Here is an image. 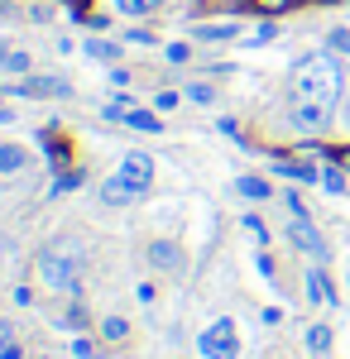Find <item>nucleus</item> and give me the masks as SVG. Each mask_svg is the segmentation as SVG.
Returning <instances> with one entry per match:
<instances>
[{
	"instance_id": "nucleus-19",
	"label": "nucleus",
	"mask_w": 350,
	"mask_h": 359,
	"mask_svg": "<svg viewBox=\"0 0 350 359\" xmlns=\"http://www.w3.org/2000/svg\"><path fill=\"white\" fill-rule=\"evenodd\" d=\"M326 48L331 53H350V29H331L326 34Z\"/></svg>"
},
{
	"instance_id": "nucleus-17",
	"label": "nucleus",
	"mask_w": 350,
	"mask_h": 359,
	"mask_svg": "<svg viewBox=\"0 0 350 359\" xmlns=\"http://www.w3.org/2000/svg\"><path fill=\"white\" fill-rule=\"evenodd\" d=\"M101 335H106V340H125V335H130V321H125V316H106V321H101Z\"/></svg>"
},
{
	"instance_id": "nucleus-27",
	"label": "nucleus",
	"mask_w": 350,
	"mask_h": 359,
	"mask_svg": "<svg viewBox=\"0 0 350 359\" xmlns=\"http://www.w3.org/2000/svg\"><path fill=\"white\" fill-rule=\"evenodd\" d=\"M168 62H188V43H168Z\"/></svg>"
},
{
	"instance_id": "nucleus-9",
	"label": "nucleus",
	"mask_w": 350,
	"mask_h": 359,
	"mask_svg": "<svg viewBox=\"0 0 350 359\" xmlns=\"http://www.w3.org/2000/svg\"><path fill=\"white\" fill-rule=\"evenodd\" d=\"M15 91H20V96H67L72 86L58 82V77H34V82H20Z\"/></svg>"
},
{
	"instance_id": "nucleus-5",
	"label": "nucleus",
	"mask_w": 350,
	"mask_h": 359,
	"mask_svg": "<svg viewBox=\"0 0 350 359\" xmlns=\"http://www.w3.org/2000/svg\"><path fill=\"white\" fill-rule=\"evenodd\" d=\"M144 259H149V269H159V273H183V269H188V254L173 245V240H149Z\"/></svg>"
},
{
	"instance_id": "nucleus-29",
	"label": "nucleus",
	"mask_w": 350,
	"mask_h": 359,
	"mask_svg": "<svg viewBox=\"0 0 350 359\" xmlns=\"http://www.w3.org/2000/svg\"><path fill=\"white\" fill-rule=\"evenodd\" d=\"M10 120H15V111H10V106L0 101V125H10Z\"/></svg>"
},
{
	"instance_id": "nucleus-13",
	"label": "nucleus",
	"mask_w": 350,
	"mask_h": 359,
	"mask_svg": "<svg viewBox=\"0 0 350 359\" xmlns=\"http://www.w3.org/2000/svg\"><path fill=\"white\" fill-rule=\"evenodd\" d=\"M322 187H326V192H346V168L336 163V158L322 168Z\"/></svg>"
},
{
	"instance_id": "nucleus-28",
	"label": "nucleus",
	"mask_w": 350,
	"mask_h": 359,
	"mask_svg": "<svg viewBox=\"0 0 350 359\" xmlns=\"http://www.w3.org/2000/svg\"><path fill=\"white\" fill-rule=\"evenodd\" d=\"M331 158H336V163H341V168L350 172V149H341V154H331Z\"/></svg>"
},
{
	"instance_id": "nucleus-3",
	"label": "nucleus",
	"mask_w": 350,
	"mask_h": 359,
	"mask_svg": "<svg viewBox=\"0 0 350 359\" xmlns=\"http://www.w3.org/2000/svg\"><path fill=\"white\" fill-rule=\"evenodd\" d=\"M197 350H202L207 359H240V335H235V321H231V316L212 321V326L202 331V340H197Z\"/></svg>"
},
{
	"instance_id": "nucleus-21",
	"label": "nucleus",
	"mask_w": 350,
	"mask_h": 359,
	"mask_svg": "<svg viewBox=\"0 0 350 359\" xmlns=\"http://www.w3.org/2000/svg\"><path fill=\"white\" fill-rule=\"evenodd\" d=\"M254 10H264V15H283V10H293L297 0H249Z\"/></svg>"
},
{
	"instance_id": "nucleus-30",
	"label": "nucleus",
	"mask_w": 350,
	"mask_h": 359,
	"mask_svg": "<svg viewBox=\"0 0 350 359\" xmlns=\"http://www.w3.org/2000/svg\"><path fill=\"white\" fill-rule=\"evenodd\" d=\"M5 53H10V48H5V39H0V62H5Z\"/></svg>"
},
{
	"instance_id": "nucleus-26",
	"label": "nucleus",
	"mask_w": 350,
	"mask_h": 359,
	"mask_svg": "<svg viewBox=\"0 0 350 359\" xmlns=\"http://www.w3.org/2000/svg\"><path fill=\"white\" fill-rule=\"evenodd\" d=\"M154 106H159V111H173V106H178V91H159Z\"/></svg>"
},
{
	"instance_id": "nucleus-8",
	"label": "nucleus",
	"mask_w": 350,
	"mask_h": 359,
	"mask_svg": "<svg viewBox=\"0 0 350 359\" xmlns=\"http://www.w3.org/2000/svg\"><path fill=\"white\" fill-rule=\"evenodd\" d=\"M307 292H312V302H317V306H336V302H341V297H336V287L326 283L322 269H307Z\"/></svg>"
},
{
	"instance_id": "nucleus-4",
	"label": "nucleus",
	"mask_w": 350,
	"mask_h": 359,
	"mask_svg": "<svg viewBox=\"0 0 350 359\" xmlns=\"http://www.w3.org/2000/svg\"><path fill=\"white\" fill-rule=\"evenodd\" d=\"M115 177H120L135 196H144V192H149V182H154V163H149V154H125L120 168H115Z\"/></svg>"
},
{
	"instance_id": "nucleus-16",
	"label": "nucleus",
	"mask_w": 350,
	"mask_h": 359,
	"mask_svg": "<svg viewBox=\"0 0 350 359\" xmlns=\"http://www.w3.org/2000/svg\"><path fill=\"white\" fill-rule=\"evenodd\" d=\"M192 34H197V39H235V25H231V20H226V25H197Z\"/></svg>"
},
{
	"instance_id": "nucleus-14",
	"label": "nucleus",
	"mask_w": 350,
	"mask_h": 359,
	"mask_svg": "<svg viewBox=\"0 0 350 359\" xmlns=\"http://www.w3.org/2000/svg\"><path fill=\"white\" fill-rule=\"evenodd\" d=\"M130 130H149V135H159V115H149V111H125L120 115Z\"/></svg>"
},
{
	"instance_id": "nucleus-20",
	"label": "nucleus",
	"mask_w": 350,
	"mask_h": 359,
	"mask_svg": "<svg viewBox=\"0 0 350 359\" xmlns=\"http://www.w3.org/2000/svg\"><path fill=\"white\" fill-rule=\"evenodd\" d=\"M188 101H197V106H212V101H216V91H212L207 82H192V86H188Z\"/></svg>"
},
{
	"instance_id": "nucleus-10",
	"label": "nucleus",
	"mask_w": 350,
	"mask_h": 359,
	"mask_svg": "<svg viewBox=\"0 0 350 359\" xmlns=\"http://www.w3.org/2000/svg\"><path fill=\"white\" fill-rule=\"evenodd\" d=\"M29 163V154L20 144H0V177H10V172H20Z\"/></svg>"
},
{
	"instance_id": "nucleus-12",
	"label": "nucleus",
	"mask_w": 350,
	"mask_h": 359,
	"mask_svg": "<svg viewBox=\"0 0 350 359\" xmlns=\"http://www.w3.org/2000/svg\"><path fill=\"white\" fill-rule=\"evenodd\" d=\"M235 192H240V196H249V201H269V196H273V187L264 182V177H240V182H235Z\"/></svg>"
},
{
	"instance_id": "nucleus-24",
	"label": "nucleus",
	"mask_w": 350,
	"mask_h": 359,
	"mask_svg": "<svg viewBox=\"0 0 350 359\" xmlns=\"http://www.w3.org/2000/svg\"><path fill=\"white\" fill-rule=\"evenodd\" d=\"M245 230H249L254 240H264V245H269V230H264V221H259V216H245Z\"/></svg>"
},
{
	"instance_id": "nucleus-11",
	"label": "nucleus",
	"mask_w": 350,
	"mask_h": 359,
	"mask_svg": "<svg viewBox=\"0 0 350 359\" xmlns=\"http://www.w3.org/2000/svg\"><path fill=\"white\" fill-rule=\"evenodd\" d=\"M101 201H106V206H125V201H135V192H130L120 177H106V182H101Z\"/></svg>"
},
{
	"instance_id": "nucleus-22",
	"label": "nucleus",
	"mask_w": 350,
	"mask_h": 359,
	"mask_svg": "<svg viewBox=\"0 0 350 359\" xmlns=\"http://www.w3.org/2000/svg\"><path fill=\"white\" fill-rule=\"evenodd\" d=\"M86 53L101 57V62H110V57H115V43H106V39H91V43H86Z\"/></svg>"
},
{
	"instance_id": "nucleus-23",
	"label": "nucleus",
	"mask_w": 350,
	"mask_h": 359,
	"mask_svg": "<svg viewBox=\"0 0 350 359\" xmlns=\"http://www.w3.org/2000/svg\"><path fill=\"white\" fill-rule=\"evenodd\" d=\"M5 72H29L34 62H29V53H5V62H0Z\"/></svg>"
},
{
	"instance_id": "nucleus-15",
	"label": "nucleus",
	"mask_w": 350,
	"mask_h": 359,
	"mask_svg": "<svg viewBox=\"0 0 350 359\" xmlns=\"http://www.w3.org/2000/svg\"><path fill=\"white\" fill-rule=\"evenodd\" d=\"M307 350H312V355H326V350H331V326H312V331H307Z\"/></svg>"
},
{
	"instance_id": "nucleus-31",
	"label": "nucleus",
	"mask_w": 350,
	"mask_h": 359,
	"mask_svg": "<svg viewBox=\"0 0 350 359\" xmlns=\"http://www.w3.org/2000/svg\"><path fill=\"white\" fill-rule=\"evenodd\" d=\"M0 269H5V245H0Z\"/></svg>"
},
{
	"instance_id": "nucleus-1",
	"label": "nucleus",
	"mask_w": 350,
	"mask_h": 359,
	"mask_svg": "<svg viewBox=\"0 0 350 359\" xmlns=\"http://www.w3.org/2000/svg\"><path fill=\"white\" fill-rule=\"evenodd\" d=\"M297 101H322V106H336L341 101V91H346V72H341V62L331 53H312L297 62Z\"/></svg>"
},
{
	"instance_id": "nucleus-7",
	"label": "nucleus",
	"mask_w": 350,
	"mask_h": 359,
	"mask_svg": "<svg viewBox=\"0 0 350 359\" xmlns=\"http://www.w3.org/2000/svg\"><path fill=\"white\" fill-rule=\"evenodd\" d=\"M288 235H293V245L302 249V254H312V259H326V245H322V235H317V225H312V216H307V211H302V216H293Z\"/></svg>"
},
{
	"instance_id": "nucleus-25",
	"label": "nucleus",
	"mask_w": 350,
	"mask_h": 359,
	"mask_svg": "<svg viewBox=\"0 0 350 359\" xmlns=\"http://www.w3.org/2000/svg\"><path fill=\"white\" fill-rule=\"evenodd\" d=\"M10 345H15V326H10V321H5V316H0V355H5V350H10Z\"/></svg>"
},
{
	"instance_id": "nucleus-2",
	"label": "nucleus",
	"mask_w": 350,
	"mask_h": 359,
	"mask_svg": "<svg viewBox=\"0 0 350 359\" xmlns=\"http://www.w3.org/2000/svg\"><path fill=\"white\" fill-rule=\"evenodd\" d=\"M39 278L48 283V287H58V292H77L82 287V249L77 245H48L44 254H39Z\"/></svg>"
},
{
	"instance_id": "nucleus-18",
	"label": "nucleus",
	"mask_w": 350,
	"mask_h": 359,
	"mask_svg": "<svg viewBox=\"0 0 350 359\" xmlns=\"http://www.w3.org/2000/svg\"><path fill=\"white\" fill-rule=\"evenodd\" d=\"M154 5H163V0H115V10H120V15H149Z\"/></svg>"
},
{
	"instance_id": "nucleus-6",
	"label": "nucleus",
	"mask_w": 350,
	"mask_h": 359,
	"mask_svg": "<svg viewBox=\"0 0 350 359\" xmlns=\"http://www.w3.org/2000/svg\"><path fill=\"white\" fill-rule=\"evenodd\" d=\"M326 120H331V106H322V101H293V115H288V125L307 130V135L326 130Z\"/></svg>"
}]
</instances>
